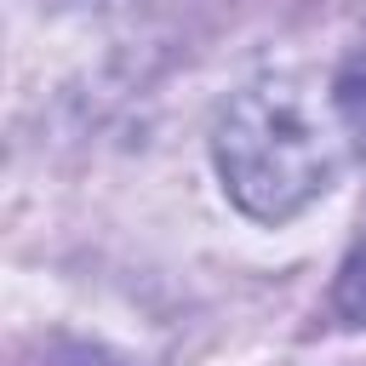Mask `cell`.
<instances>
[{"label": "cell", "instance_id": "obj_1", "mask_svg": "<svg viewBox=\"0 0 366 366\" xmlns=\"http://www.w3.org/2000/svg\"><path fill=\"white\" fill-rule=\"evenodd\" d=\"M349 149L332 86L320 92L303 74L252 80L212 120V172L252 223H292L332 194Z\"/></svg>", "mask_w": 366, "mask_h": 366}, {"label": "cell", "instance_id": "obj_2", "mask_svg": "<svg viewBox=\"0 0 366 366\" xmlns=\"http://www.w3.org/2000/svg\"><path fill=\"white\" fill-rule=\"evenodd\" d=\"M332 103H337V114H343L349 143L366 154V46L337 69V80H332Z\"/></svg>", "mask_w": 366, "mask_h": 366}, {"label": "cell", "instance_id": "obj_3", "mask_svg": "<svg viewBox=\"0 0 366 366\" xmlns=\"http://www.w3.org/2000/svg\"><path fill=\"white\" fill-rule=\"evenodd\" d=\"M332 309H337L349 326H366V217H360V234L349 240V257H343V269H337Z\"/></svg>", "mask_w": 366, "mask_h": 366}]
</instances>
